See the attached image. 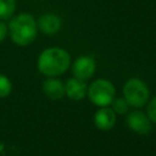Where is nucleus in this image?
<instances>
[{
  "mask_svg": "<svg viewBox=\"0 0 156 156\" xmlns=\"http://www.w3.org/2000/svg\"><path fill=\"white\" fill-rule=\"evenodd\" d=\"M71 65L69 54L58 46H51L43 50L38 57V71L46 77H58L63 74Z\"/></svg>",
  "mask_w": 156,
  "mask_h": 156,
  "instance_id": "obj_1",
  "label": "nucleus"
},
{
  "mask_svg": "<svg viewBox=\"0 0 156 156\" xmlns=\"http://www.w3.org/2000/svg\"><path fill=\"white\" fill-rule=\"evenodd\" d=\"M7 34L13 44L18 46H27L37 38V20L30 13H18L10 20L7 24Z\"/></svg>",
  "mask_w": 156,
  "mask_h": 156,
  "instance_id": "obj_2",
  "label": "nucleus"
},
{
  "mask_svg": "<svg viewBox=\"0 0 156 156\" xmlns=\"http://www.w3.org/2000/svg\"><path fill=\"white\" fill-rule=\"evenodd\" d=\"M87 95L89 100L98 107H107L116 98L115 85L107 79H96L89 87Z\"/></svg>",
  "mask_w": 156,
  "mask_h": 156,
  "instance_id": "obj_3",
  "label": "nucleus"
},
{
  "mask_svg": "<svg viewBox=\"0 0 156 156\" xmlns=\"http://www.w3.org/2000/svg\"><path fill=\"white\" fill-rule=\"evenodd\" d=\"M123 98L132 107H143L147 104L150 91L145 82L139 78H130L123 85Z\"/></svg>",
  "mask_w": 156,
  "mask_h": 156,
  "instance_id": "obj_4",
  "label": "nucleus"
},
{
  "mask_svg": "<svg viewBox=\"0 0 156 156\" xmlns=\"http://www.w3.org/2000/svg\"><path fill=\"white\" fill-rule=\"evenodd\" d=\"M126 123L128 128L140 135H146L152 129V122L147 117V115L140 110H135L128 113Z\"/></svg>",
  "mask_w": 156,
  "mask_h": 156,
  "instance_id": "obj_5",
  "label": "nucleus"
},
{
  "mask_svg": "<svg viewBox=\"0 0 156 156\" xmlns=\"http://www.w3.org/2000/svg\"><path fill=\"white\" fill-rule=\"evenodd\" d=\"M95 68H96L95 60L91 56L83 55V56H79L78 58H76V61L73 62L72 73L76 78L87 80L90 77H93V74L95 73Z\"/></svg>",
  "mask_w": 156,
  "mask_h": 156,
  "instance_id": "obj_6",
  "label": "nucleus"
},
{
  "mask_svg": "<svg viewBox=\"0 0 156 156\" xmlns=\"http://www.w3.org/2000/svg\"><path fill=\"white\" fill-rule=\"evenodd\" d=\"M117 117L111 107H100L94 113V124L98 129L107 132L111 130L116 124Z\"/></svg>",
  "mask_w": 156,
  "mask_h": 156,
  "instance_id": "obj_7",
  "label": "nucleus"
},
{
  "mask_svg": "<svg viewBox=\"0 0 156 156\" xmlns=\"http://www.w3.org/2000/svg\"><path fill=\"white\" fill-rule=\"evenodd\" d=\"M88 85L85 80L78 79L76 77L69 78L65 84V94L73 101H80L87 96Z\"/></svg>",
  "mask_w": 156,
  "mask_h": 156,
  "instance_id": "obj_8",
  "label": "nucleus"
},
{
  "mask_svg": "<svg viewBox=\"0 0 156 156\" xmlns=\"http://www.w3.org/2000/svg\"><path fill=\"white\" fill-rule=\"evenodd\" d=\"M61 24H62L61 18L57 15H54V13L41 15L37 21L38 30H40L41 33H44L46 35L56 34L61 29Z\"/></svg>",
  "mask_w": 156,
  "mask_h": 156,
  "instance_id": "obj_9",
  "label": "nucleus"
},
{
  "mask_svg": "<svg viewBox=\"0 0 156 156\" xmlns=\"http://www.w3.org/2000/svg\"><path fill=\"white\" fill-rule=\"evenodd\" d=\"M43 90H44V94L51 100H61L66 95L65 84L55 77H48L44 80Z\"/></svg>",
  "mask_w": 156,
  "mask_h": 156,
  "instance_id": "obj_10",
  "label": "nucleus"
},
{
  "mask_svg": "<svg viewBox=\"0 0 156 156\" xmlns=\"http://www.w3.org/2000/svg\"><path fill=\"white\" fill-rule=\"evenodd\" d=\"M16 11V0H0V21L11 20Z\"/></svg>",
  "mask_w": 156,
  "mask_h": 156,
  "instance_id": "obj_11",
  "label": "nucleus"
},
{
  "mask_svg": "<svg viewBox=\"0 0 156 156\" xmlns=\"http://www.w3.org/2000/svg\"><path fill=\"white\" fill-rule=\"evenodd\" d=\"M111 108L112 111L116 113V115H126L128 112V108H129V105L128 102L124 100V98H115L111 102Z\"/></svg>",
  "mask_w": 156,
  "mask_h": 156,
  "instance_id": "obj_12",
  "label": "nucleus"
},
{
  "mask_svg": "<svg viewBox=\"0 0 156 156\" xmlns=\"http://www.w3.org/2000/svg\"><path fill=\"white\" fill-rule=\"evenodd\" d=\"M11 91H12V82L6 74L0 73V99L7 98L11 94Z\"/></svg>",
  "mask_w": 156,
  "mask_h": 156,
  "instance_id": "obj_13",
  "label": "nucleus"
},
{
  "mask_svg": "<svg viewBox=\"0 0 156 156\" xmlns=\"http://www.w3.org/2000/svg\"><path fill=\"white\" fill-rule=\"evenodd\" d=\"M147 117L150 118L151 122L156 123V96L152 98L150 101H147Z\"/></svg>",
  "mask_w": 156,
  "mask_h": 156,
  "instance_id": "obj_14",
  "label": "nucleus"
},
{
  "mask_svg": "<svg viewBox=\"0 0 156 156\" xmlns=\"http://www.w3.org/2000/svg\"><path fill=\"white\" fill-rule=\"evenodd\" d=\"M7 37V24L5 21H0V44Z\"/></svg>",
  "mask_w": 156,
  "mask_h": 156,
  "instance_id": "obj_15",
  "label": "nucleus"
}]
</instances>
